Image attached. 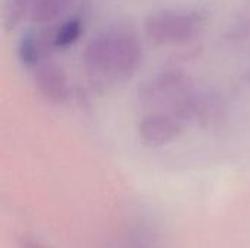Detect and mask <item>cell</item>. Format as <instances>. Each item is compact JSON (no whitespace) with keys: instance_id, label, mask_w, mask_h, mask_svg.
Instances as JSON below:
<instances>
[{"instance_id":"6da1fadb","label":"cell","mask_w":250,"mask_h":248,"mask_svg":"<svg viewBox=\"0 0 250 248\" xmlns=\"http://www.w3.org/2000/svg\"><path fill=\"white\" fill-rule=\"evenodd\" d=\"M142 61L139 38L126 28L104 29L94 35L82 51L83 69L101 83L127 80Z\"/></svg>"},{"instance_id":"7a4b0ae2","label":"cell","mask_w":250,"mask_h":248,"mask_svg":"<svg viewBox=\"0 0 250 248\" xmlns=\"http://www.w3.org/2000/svg\"><path fill=\"white\" fill-rule=\"evenodd\" d=\"M204 18L196 10L163 9L145 18L144 31L158 45H173L190 41L201 29Z\"/></svg>"},{"instance_id":"3957f363","label":"cell","mask_w":250,"mask_h":248,"mask_svg":"<svg viewBox=\"0 0 250 248\" xmlns=\"http://www.w3.org/2000/svg\"><path fill=\"white\" fill-rule=\"evenodd\" d=\"M196 88L189 75L182 70H166L144 82L139 88V99L146 107L171 113Z\"/></svg>"},{"instance_id":"277c9868","label":"cell","mask_w":250,"mask_h":248,"mask_svg":"<svg viewBox=\"0 0 250 248\" xmlns=\"http://www.w3.org/2000/svg\"><path fill=\"white\" fill-rule=\"evenodd\" d=\"M32 80L37 91L53 104H62L69 98L70 86L64 69L48 58L32 69Z\"/></svg>"},{"instance_id":"5b68a950","label":"cell","mask_w":250,"mask_h":248,"mask_svg":"<svg viewBox=\"0 0 250 248\" xmlns=\"http://www.w3.org/2000/svg\"><path fill=\"white\" fill-rule=\"evenodd\" d=\"M138 130L141 139L146 145L164 146L182 134L183 123L170 113L152 111L141 120Z\"/></svg>"},{"instance_id":"8992f818","label":"cell","mask_w":250,"mask_h":248,"mask_svg":"<svg viewBox=\"0 0 250 248\" xmlns=\"http://www.w3.org/2000/svg\"><path fill=\"white\" fill-rule=\"evenodd\" d=\"M51 48L53 47L50 42V32L40 34V32L28 31L19 39L18 57L23 66L34 69L35 66L47 60V53Z\"/></svg>"},{"instance_id":"52a82bcc","label":"cell","mask_w":250,"mask_h":248,"mask_svg":"<svg viewBox=\"0 0 250 248\" xmlns=\"http://www.w3.org/2000/svg\"><path fill=\"white\" fill-rule=\"evenodd\" d=\"M72 3L73 0H35L28 15L34 23L47 25L60 19Z\"/></svg>"},{"instance_id":"ba28073f","label":"cell","mask_w":250,"mask_h":248,"mask_svg":"<svg viewBox=\"0 0 250 248\" xmlns=\"http://www.w3.org/2000/svg\"><path fill=\"white\" fill-rule=\"evenodd\" d=\"M83 25L81 18L70 16L66 20H63L60 25L53 28L50 31V42L53 48H66L72 44H75L81 34H82Z\"/></svg>"},{"instance_id":"9c48e42d","label":"cell","mask_w":250,"mask_h":248,"mask_svg":"<svg viewBox=\"0 0 250 248\" xmlns=\"http://www.w3.org/2000/svg\"><path fill=\"white\" fill-rule=\"evenodd\" d=\"M34 1L35 0H3L1 18L4 29H15L22 22L25 15L29 13V9L34 4Z\"/></svg>"},{"instance_id":"30bf717a","label":"cell","mask_w":250,"mask_h":248,"mask_svg":"<svg viewBox=\"0 0 250 248\" xmlns=\"http://www.w3.org/2000/svg\"><path fill=\"white\" fill-rule=\"evenodd\" d=\"M18 248H48L44 246L42 243H40L38 240L29 237V235H21L18 238Z\"/></svg>"},{"instance_id":"8fae6325","label":"cell","mask_w":250,"mask_h":248,"mask_svg":"<svg viewBox=\"0 0 250 248\" xmlns=\"http://www.w3.org/2000/svg\"><path fill=\"white\" fill-rule=\"evenodd\" d=\"M246 80H248V82H249V83H250V70H249V72H248V75H246Z\"/></svg>"}]
</instances>
